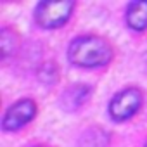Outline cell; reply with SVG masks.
<instances>
[{
    "label": "cell",
    "mask_w": 147,
    "mask_h": 147,
    "mask_svg": "<svg viewBox=\"0 0 147 147\" xmlns=\"http://www.w3.org/2000/svg\"><path fill=\"white\" fill-rule=\"evenodd\" d=\"M145 147H147V144H145Z\"/></svg>",
    "instance_id": "10"
},
{
    "label": "cell",
    "mask_w": 147,
    "mask_h": 147,
    "mask_svg": "<svg viewBox=\"0 0 147 147\" xmlns=\"http://www.w3.org/2000/svg\"><path fill=\"white\" fill-rule=\"evenodd\" d=\"M59 76V71H57V66L54 62H45L40 69H38V78L45 83V85H52L55 83Z\"/></svg>",
    "instance_id": "9"
},
{
    "label": "cell",
    "mask_w": 147,
    "mask_h": 147,
    "mask_svg": "<svg viewBox=\"0 0 147 147\" xmlns=\"http://www.w3.org/2000/svg\"><path fill=\"white\" fill-rule=\"evenodd\" d=\"M87 95H88V87H85V85H73L62 94V99H61L62 107L67 109V111L76 109V107H80L83 104Z\"/></svg>",
    "instance_id": "6"
},
{
    "label": "cell",
    "mask_w": 147,
    "mask_h": 147,
    "mask_svg": "<svg viewBox=\"0 0 147 147\" xmlns=\"http://www.w3.org/2000/svg\"><path fill=\"white\" fill-rule=\"evenodd\" d=\"M142 94L137 88H126L114 95V99L109 104V113L114 119H126L135 114V111L140 107Z\"/></svg>",
    "instance_id": "3"
},
{
    "label": "cell",
    "mask_w": 147,
    "mask_h": 147,
    "mask_svg": "<svg viewBox=\"0 0 147 147\" xmlns=\"http://www.w3.org/2000/svg\"><path fill=\"white\" fill-rule=\"evenodd\" d=\"M36 113V106L33 100H19L18 104H14L12 107H9V111L4 116V130H18L23 125H26L28 121L33 119Z\"/></svg>",
    "instance_id": "4"
},
{
    "label": "cell",
    "mask_w": 147,
    "mask_h": 147,
    "mask_svg": "<svg viewBox=\"0 0 147 147\" xmlns=\"http://www.w3.org/2000/svg\"><path fill=\"white\" fill-rule=\"evenodd\" d=\"M18 45H19L18 35H16L12 30L4 28L2 33H0V47H2V55H4V59L14 55V52L18 50Z\"/></svg>",
    "instance_id": "7"
},
{
    "label": "cell",
    "mask_w": 147,
    "mask_h": 147,
    "mask_svg": "<svg viewBox=\"0 0 147 147\" xmlns=\"http://www.w3.org/2000/svg\"><path fill=\"white\" fill-rule=\"evenodd\" d=\"M73 11V2H42L36 7V23L43 28H57L64 24Z\"/></svg>",
    "instance_id": "2"
},
{
    "label": "cell",
    "mask_w": 147,
    "mask_h": 147,
    "mask_svg": "<svg viewBox=\"0 0 147 147\" xmlns=\"http://www.w3.org/2000/svg\"><path fill=\"white\" fill-rule=\"evenodd\" d=\"M126 23L131 30H144L147 26V2H131L126 11Z\"/></svg>",
    "instance_id": "5"
},
{
    "label": "cell",
    "mask_w": 147,
    "mask_h": 147,
    "mask_svg": "<svg viewBox=\"0 0 147 147\" xmlns=\"http://www.w3.org/2000/svg\"><path fill=\"white\" fill-rule=\"evenodd\" d=\"M69 59L85 67H95V66H104L111 61L113 50L104 42L102 38L97 36H82L76 38L69 47Z\"/></svg>",
    "instance_id": "1"
},
{
    "label": "cell",
    "mask_w": 147,
    "mask_h": 147,
    "mask_svg": "<svg viewBox=\"0 0 147 147\" xmlns=\"http://www.w3.org/2000/svg\"><path fill=\"white\" fill-rule=\"evenodd\" d=\"M107 135L102 131V130H88L85 135H83V140H82V145L83 147H106L107 144Z\"/></svg>",
    "instance_id": "8"
}]
</instances>
